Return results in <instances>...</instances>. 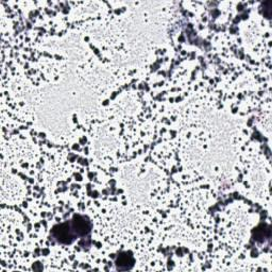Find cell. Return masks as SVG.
Masks as SVG:
<instances>
[{
  "label": "cell",
  "mask_w": 272,
  "mask_h": 272,
  "mask_svg": "<svg viewBox=\"0 0 272 272\" xmlns=\"http://www.w3.org/2000/svg\"><path fill=\"white\" fill-rule=\"evenodd\" d=\"M51 235L56 238L59 243L69 245L77 238V234L71 222L58 224L51 231Z\"/></svg>",
  "instance_id": "cell-1"
},
{
  "label": "cell",
  "mask_w": 272,
  "mask_h": 272,
  "mask_svg": "<svg viewBox=\"0 0 272 272\" xmlns=\"http://www.w3.org/2000/svg\"><path fill=\"white\" fill-rule=\"evenodd\" d=\"M71 223L78 236H85L91 232V222L83 216H75Z\"/></svg>",
  "instance_id": "cell-2"
},
{
  "label": "cell",
  "mask_w": 272,
  "mask_h": 272,
  "mask_svg": "<svg viewBox=\"0 0 272 272\" xmlns=\"http://www.w3.org/2000/svg\"><path fill=\"white\" fill-rule=\"evenodd\" d=\"M133 263H134V260L130 253L129 254L123 253L119 255L117 262H116V265H117L118 270H128V269H131L132 266H133Z\"/></svg>",
  "instance_id": "cell-3"
}]
</instances>
